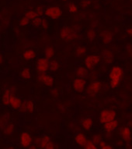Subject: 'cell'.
<instances>
[{"label":"cell","instance_id":"cell-29","mask_svg":"<svg viewBox=\"0 0 132 149\" xmlns=\"http://www.w3.org/2000/svg\"><path fill=\"white\" fill-rule=\"evenodd\" d=\"M103 141V137H102V135L100 134H96L93 136V138H92V141L93 143H95L96 144H100V142Z\"/></svg>","mask_w":132,"mask_h":149},{"label":"cell","instance_id":"cell-41","mask_svg":"<svg viewBox=\"0 0 132 149\" xmlns=\"http://www.w3.org/2000/svg\"><path fill=\"white\" fill-rule=\"evenodd\" d=\"M126 33H127L128 35H130V36H132V27H130V28H128V29H127V31H126Z\"/></svg>","mask_w":132,"mask_h":149},{"label":"cell","instance_id":"cell-15","mask_svg":"<svg viewBox=\"0 0 132 149\" xmlns=\"http://www.w3.org/2000/svg\"><path fill=\"white\" fill-rule=\"evenodd\" d=\"M37 52L34 49H27L23 52V59L26 61H31L37 57Z\"/></svg>","mask_w":132,"mask_h":149},{"label":"cell","instance_id":"cell-28","mask_svg":"<svg viewBox=\"0 0 132 149\" xmlns=\"http://www.w3.org/2000/svg\"><path fill=\"white\" fill-rule=\"evenodd\" d=\"M25 17H27V18H29L30 20H34L35 18L38 17V15L36 13V11H33V10H29L25 13Z\"/></svg>","mask_w":132,"mask_h":149},{"label":"cell","instance_id":"cell-32","mask_svg":"<svg viewBox=\"0 0 132 149\" xmlns=\"http://www.w3.org/2000/svg\"><path fill=\"white\" fill-rule=\"evenodd\" d=\"M9 118H10V116L9 115H4L2 116V118H1V128H2V130L4 129V127L8 124Z\"/></svg>","mask_w":132,"mask_h":149},{"label":"cell","instance_id":"cell-26","mask_svg":"<svg viewBox=\"0 0 132 149\" xmlns=\"http://www.w3.org/2000/svg\"><path fill=\"white\" fill-rule=\"evenodd\" d=\"M60 69V64L57 60H52L50 61V67H49V70L54 73L56 72Z\"/></svg>","mask_w":132,"mask_h":149},{"label":"cell","instance_id":"cell-21","mask_svg":"<svg viewBox=\"0 0 132 149\" xmlns=\"http://www.w3.org/2000/svg\"><path fill=\"white\" fill-rule=\"evenodd\" d=\"M20 78L24 80V81H29L32 77L31 70L28 67H25V68H23L22 70L20 71Z\"/></svg>","mask_w":132,"mask_h":149},{"label":"cell","instance_id":"cell-23","mask_svg":"<svg viewBox=\"0 0 132 149\" xmlns=\"http://www.w3.org/2000/svg\"><path fill=\"white\" fill-rule=\"evenodd\" d=\"M4 134L6 135V136H10V135H12L15 131V126L14 124L12 123H8L4 129L3 130Z\"/></svg>","mask_w":132,"mask_h":149},{"label":"cell","instance_id":"cell-12","mask_svg":"<svg viewBox=\"0 0 132 149\" xmlns=\"http://www.w3.org/2000/svg\"><path fill=\"white\" fill-rule=\"evenodd\" d=\"M13 94L14 93L12 91V88H7L4 91L2 98H1V102H2L3 106H6V107L10 106V99Z\"/></svg>","mask_w":132,"mask_h":149},{"label":"cell","instance_id":"cell-37","mask_svg":"<svg viewBox=\"0 0 132 149\" xmlns=\"http://www.w3.org/2000/svg\"><path fill=\"white\" fill-rule=\"evenodd\" d=\"M91 2L90 0H83V1H82V3H81V6L82 8H86L89 6L91 5Z\"/></svg>","mask_w":132,"mask_h":149},{"label":"cell","instance_id":"cell-36","mask_svg":"<svg viewBox=\"0 0 132 149\" xmlns=\"http://www.w3.org/2000/svg\"><path fill=\"white\" fill-rule=\"evenodd\" d=\"M36 13H37V15H38V17H39V16H42V15L45 13V10H44L43 6H37V9H36Z\"/></svg>","mask_w":132,"mask_h":149},{"label":"cell","instance_id":"cell-34","mask_svg":"<svg viewBox=\"0 0 132 149\" xmlns=\"http://www.w3.org/2000/svg\"><path fill=\"white\" fill-rule=\"evenodd\" d=\"M32 24H33V25L36 27H41L42 18H40L39 17H37V18H35L34 20H33V21H32Z\"/></svg>","mask_w":132,"mask_h":149},{"label":"cell","instance_id":"cell-10","mask_svg":"<svg viewBox=\"0 0 132 149\" xmlns=\"http://www.w3.org/2000/svg\"><path fill=\"white\" fill-rule=\"evenodd\" d=\"M32 142H33V138H32V136L30 135V134H29L28 132H26V131L20 134V145L23 148H28L31 146Z\"/></svg>","mask_w":132,"mask_h":149},{"label":"cell","instance_id":"cell-14","mask_svg":"<svg viewBox=\"0 0 132 149\" xmlns=\"http://www.w3.org/2000/svg\"><path fill=\"white\" fill-rule=\"evenodd\" d=\"M23 104L22 99L19 97H16L14 94L12 95L10 99V107L14 110H19L20 106Z\"/></svg>","mask_w":132,"mask_h":149},{"label":"cell","instance_id":"cell-39","mask_svg":"<svg viewBox=\"0 0 132 149\" xmlns=\"http://www.w3.org/2000/svg\"><path fill=\"white\" fill-rule=\"evenodd\" d=\"M51 92H52V95H54V96H58L59 95L58 90V89H56V88H54V89H52Z\"/></svg>","mask_w":132,"mask_h":149},{"label":"cell","instance_id":"cell-2","mask_svg":"<svg viewBox=\"0 0 132 149\" xmlns=\"http://www.w3.org/2000/svg\"><path fill=\"white\" fill-rule=\"evenodd\" d=\"M59 36L61 38V39L65 42H72L74 40L78 39L79 35L77 32V30L75 29L74 27L65 26L61 28Z\"/></svg>","mask_w":132,"mask_h":149},{"label":"cell","instance_id":"cell-7","mask_svg":"<svg viewBox=\"0 0 132 149\" xmlns=\"http://www.w3.org/2000/svg\"><path fill=\"white\" fill-rule=\"evenodd\" d=\"M50 67V61L47 58H40L37 59L36 68L39 73H46L49 70Z\"/></svg>","mask_w":132,"mask_h":149},{"label":"cell","instance_id":"cell-16","mask_svg":"<svg viewBox=\"0 0 132 149\" xmlns=\"http://www.w3.org/2000/svg\"><path fill=\"white\" fill-rule=\"evenodd\" d=\"M75 141L78 145L81 147H84L86 142L88 141L87 137L86 134H84L83 133H78L75 136Z\"/></svg>","mask_w":132,"mask_h":149},{"label":"cell","instance_id":"cell-22","mask_svg":"<svg viewBox=\"0 0 132 149\" xmlns=\"http://www.w3.org/2000/svg\"><path fill=\"white\" fill-rule=\"evenodd\" d=\"M102 55H103V59L105 60L107 63H111L113 61V53L109 50H104V51L102 52Z\"/></svg>","mask_w":132,"mask_h":149},{"label":"cell","instance_id":"cell-13","mask_svg":"<svg viewBox=\"0 0 132 149\" xmlns=\"http://www.w3.org/2000/svg\"><path fill=\"white\" fill-rule=\"evenodd\" d=\"M120 134L122 139L127 143H130L131 140V131L129 127H123L120 129Z\"/></svg>","mask_w":132,"mask_h":149},{"label":"cell","instance_id":"cell-3","mask_svg":"<svg viewBox=\"0 0 132 149\" xmlns=\"http://www.w3.org/2000/svg\"><path fill=\"white\" fill-rule=\"evenodd\" d=\"M37 144L41 149H55V144L49 135H43L37 138Z\"/></svg>","mask_w":132,"mask_h":149},{"label":"cell","instance_id":"cell-38","mask_svg":"<svg viewBox=\"0 0 132 149\" xmlns=\"http://www.w3.org/2000/svg\"><path fill=\"white\" fill-rule=\"evenodd\" d=\"M49 27V23L48 21L46 20V19H44L43 18L42 19V24H41V27L43 29H47V28H48Z\"/></svg>","mask_w":132,"mask_h":149},{"label":"cell","instance_id":"cell-18","mask_svg":"<svg viewBox=\"0 0 132 149\" xmlns=\"http://www.w3.org/2000/svg\"><path fill=\"white\" fill-rule=\"evenodd\" d=\"M76 77L85 79L86 77L88 76V69L86 68V66H78L76 69Z\"/></svg>","mask_w":132,"mask_h":149},{"label":"cell","instance_id":"cell-19","mask_svg":"<svg viewBox=\"0 0 132 149\" xmlns=\"http://www.w3.org/2000/svg\"><path fill=\"white\" fill-rule=\"evenodd\" d=\"M101 40L103 44L107 45L111 43L113 40V34L111 32L108 31H103L101 34Z\"/></svg>","mask_w":132,"mask_h":149},{"label":"cell","instance_id":"cell-46","mask_svg":"<svg viewBox=\"0 0 132 149\" xmlns=\"http://www.w3.org/2000/svg\"><path fill=\"white\" fill-rule=\"evenodd\" d=\"M3 63V56H1V64Z\"/></svg>","mask_w":132,"mask_h":149},{"label":"cell","instance_id":"cell-30","mask_svg":"<svg viewBox=\"0 0 132 149\" xmlns=\"http://www.w3.org/2000/svg\"><path fill=\"white\" fill-rule=\"evenodd\" d=\"M83 149H98L97 144L93 143L91 140H88V141L86 142V144L83 147Z\"/></svg>","mask_w":132,"mask_h":149},{"label":"cell","instance_id":"cell-40","mask_svg":"<svg viewBox=\"0 0 132 149\" xmlns=\"http://www.w3.org/2000/svg\"><path fill=\"white\" fill-rule=\"evenodd\" d=\"M20 111V113H26V108H25V105H24V103H23V104L21 105V106H20V109H19Z\"/></svg>","mask_w":132,"mask_h":149},{"label":"cell","instance_id":"cell-27","mask_svg":"<svg viewBox=\"0 0 132 149\" xmlns=\"http://www.w3.org/2000/svg\"><path fill=\"white\" fill-rule=\"evenodd\" d=\"M87 52V49L85 46L80 45L76 48V55L77 57H82L85 56Z\"/></svg>","mask_w":132,"mask_h":149},{"label":"cell","instance_id":"cell-24","mask_svg":"<svg viewBox=\"0 0 132 149\" xmlns=\"http://www.w3.org/2000/svg\"><path fill=\"white\" fill-rule=\"evenodd\" d=\"M26 108V112L30 113H33L34 111V103L31 100H26L23 102Z\"/></svg>","mask_w":132,"mask_h":149},{"label":"cell","instance_id":"cell-33","mask_svg":"<svg viewBox=\"0 0 132 149\" xmlns=\"http://www.w3.org/2000/svg\"><path fill=\"white\" fill-rule=\"evenodd\" d=\"M78 6L75 4V3H71L70 4H69V11L70 13H72V14H74V13H77V11H78Z\"/></svg>","mask_w":132,"mask_h":149},{"label":"cell","instance_id":"cell-43","mask_svg":"<svg viewBox=\"0 0 132 149\" xmlns=\"http://www.w3.org/2000/svg\"><path fill=\"white\" fill-rule=\"evenodd\" d=\"M100 149H113L112 148V146H110V145H109V144H107L106 146H104L103 148H102Z\"/></svg>","mask_w":132,"mask_h":149},{"label":"cell","instance_id":"cell-5","mask_svg":"<svg viewBox=\"0 0 132 149\" xmlns=\"http://www.w3.org/2000/svg\"><path fill=\"white\" fill-rule=\"evenodd\" d=\"M101 58L100 56L97 55H89L84 59V64L85 66L88 70H93L95 68L96 66H97L98 64L100 63Z\"/></svg>","mask_w":132,"mask_h":149},{"label":"cell","instance_id":"cell-20","mask_svg":"<svg viewBox=\"0 0 132 149\" xmlns=\"http://www.w3.org/2000/svg\"><path fill=\"white\" fill-rule=\"evenodd\" d=\"M81 126L86 130H90L93 126V120L89 117L84 118L81 121Z\"/></svg>","mask_w":132,"mask_h":149},{"label":"cell","instance_id":"cell-31","mask_svg":"<svg viewBox=\"0 0 132 149\" xmlns=\"http://www.w3.org/2000/svg\"><path fill=\"white\" fill-rule=\"evenodd\" d=\"M86 36H87V38H88V40L89 42H93V41H94L96 38L95 31L93 29H89L88 31H87Z\"/></svg>","mask_w":132,"mask_h":149},{"label":"cell","instance_id":"cell-17","mask_svg":"<svg viewBox=\"0 0 132 149\" xmlns=\"http://www.w3.org/2000/svg\"><path fill=\"white\" fill-rule=\"evenodd\" d=\"M118 125H119V122L117 120H115L113 121H111V122L104 124L103 125V127H104V130H106V132L108 133V134H110V133L114 131L115 130L118 128Z\"/></svg>","mask_w":132,"mask_h":149},{"label":"cell","instance_id":"cell-1","mask_svg":"<svg viewBox=\"0 0 132 149\" xmlns=\"http://www.w3.org/2000/svg\"><path fill=\"white\" fill-rule=\"evenodd\" d=\"M124 77V70L119 66H113L110 69L109 73L110 78V87L112 89H116L120 85L121 80Z\"/></svg>","mask_w":132,"mask_h":149},{"label":"cell","instance_id":"cell-11","mask_svg":"<svg viewBox=\"0 0 132 149\" xmlns=\"http://www.w3.org/2000/svg\"><path fill=\"white\" fill-rule=\"evenodd\" d=\"M74 90L78 93H81L84 91V90L86 88V81L85 79L79 78V77H76L73 81L72 83Z\"/></svg>","mask_w":132,"mask_h":149},{"label":"cell","instance_id":"cell-6","mask_svg":"<svg viewBox=\"0 0 132 149\" xmlns=\"http://www.w3.org/2000/svg\"><path fill=\"white\" fill-rule=\"evenodd\" d=\"M62 13H63V12H62L61 8L58 7V6L48 7L45 10V13H44L46 17L51 18V19H54V20L59 19L62 16Z\"/></svg>","mask_w":132,"mask_h":149},{"label":"cell","instance_id":"cell-25","mask_svg":"<svg viewBox=\"0 0 132 149\" xmlns=\"http://www.w3.org/2000/svg\"><path fill=\"white\" fill-rule=\"evenodd\" d=\"M44 56L45 58L47 59H52V57L54 56V49L53 47L52 46H47L44 49Z\"/></svg>","mask_w":132,"mask_h":149},{"label":"cell","instance_id":"cell-9","mask_svg":"<svg viewBox=\"0 0 132 149\" xmlns=\"http://www.w3.org/2000/svg\"><path fill=\"white\" fill-rule=\"evenodd\" d=\"M37 81L48 88H52L54 83V77L47 73H39L37 75Z\"/></svg>","mask_w":132,"mask_h":149},{"label":"cell","instance_id":"cell-48","mask_svg":"<svg viewBox=\"0 0 132 149\" xmlns=\"http://www.w3.org/2000/svg\"><path fill=\"white\" fill-rule=\"evenodd\" d=\"M131 1H132V0H131Z\"/></svg>","mask_w":132,"mask_h":149},{"label":"cell","instance_id":"cell-4","mask_svg":"<svg viewBox=\"0 0 132 149\" xmlns=\"http://www.w3.org/2000/svg\"><path fill=\"white\" fill-rule=\"evenodd\" d=\"M117 114L114 110L113 109H104L100 113V122L101 124H106L107 123L116 120Z\"/></svg>","mask_w":132,"mask_h":149},{"label":"cell","instance_id":"cell-45","mask_svg":"<svg viewBox=\"0 0 132 149\" xmlns=\"http://www.w3.org/2000/svg\"><path fill=\"white\" fill-rule=\"evenodd\" d=\"M27 149H37V147H35V146H30V148H28Z\"/></svg>","mask_w":132,"mask_h":149},{"label":"cell","instance_id":"cell-47","mask_svg":"<svg viewBox=\"0 0 132 149\" xmlns=\"http://www.w3.org/2000/svg\"><path fill=\"white\" fill-rule=\"evenodd\" d=\"M61 1H67V0H61Z\"/></svg>","mask_w":132,"mask_h":149},{"label":"cell","instance_id":"cell-44","mask_svg":"<svg viewBox=\"0 0 132 149\" xmlns=\"http://www.w3.org/2000/svg\"><path fill=\"white\" fill-rule=\"evenodd\" d=\"M3 149H14V148L12 146H7V147H6V148H4Z\"/></svg>","mask_w":132,"mask_h":149},{"label":"cell","instance_id":"cell-42","mask_svg":"<svg viewBox=\"0 0 132 149\" xmlns=\"http://www.w3.org/2000/svg\"><path fill=\"white\" fill-rule=\"evenodd\" d=\"M106 145H107V144H106V142L104 141H102L100 142V144H99V146H100V148H103V147L106 146Z\"/></svg>","mask_w":132,"mask_h":149},{"label":"cell","instance_id":"cell-8","mask_svg":"<svg viewBox=\"0 0 132 149\" xmlns=\"http://www.w3.org/2000/svg\"><path fill=\"white\" fill-rule=\"evenodd\" d=\"M102 87H103V84L100 81H93L89 84L86 88V91L89 95H96L102 89Z\"/></svg>","mask_w":132,"mask_h":149},{"label":"cell","instance_id":"cell-35","mask_svg":"<svg viewBox=\"0 0 132 149\" xmlns=\"http://www.w3.org/2000/svg\"><path fill=\"white\" fill-rule=\"evenodd\" d=\"M29 23H30V19L24 16L23 18L20 19V26H21V27H25V26H27V25L29 24Z\"/></svg>","mask_w":132,"mask_h":149}]
</instances>
